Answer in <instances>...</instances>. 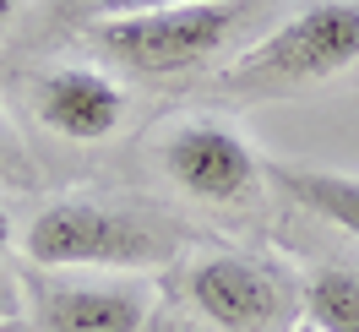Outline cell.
Here are the masks:
<instances>
[{
	"label": "cell",
	"instance_id": "5bb4252c",
	"mask_svg": "<svg viewBox=\"0 0 359 332\" xmlns=\"http://www.w3.org/2000/svg\"><path fill=\"white\" fill-rule=\"evenodd\" d=\"M289 332H316V327H305V321H299V327H289Z\"/></svg>",
	"mask_w": 359,
	"mask_h": 332
},
{
	"label": "cell",
	"instance_id": "5b68a950",
	"mask_svg": "<svg viewBox=\"0 0 359 332\" xmlns=\"http://www.w3.org/2000/svg\"><path fill=\"white\" fill-rule=\"evenodd\" d=\"M158 164H163L175 191H185L202 207H240L267 180V164L245 142V131L218 120V114L175 120L158 142Z\"/></svg>",
	"mask_w": 359,
	"mask_h": 332
},
{
	"label": "cell",
	"instance_id": "9c48e42d",
	"mask_svg": "<svg viewBox=\"0 0 359 332\" xmlns=\"http://www.w3.org/2000/svg\"><path fill=\"white\" fill-rule=\"evenodd\" d=\"M299 321L316 332H359V267H316L299 284Z\"/></svg>",
	"mask_w": 359,
	"mask_h": 332
},
{
	"label": "cell",
	"instance_id": "6da1fadb",
	"mask_svg": "<svg viewBox=\"0 0 359 332\" xmlns=\"http://www.w3.org/2000/svg\"><path fill=\"white\" fill-rule=\"evenodd\" d=\"M17 245L39 272H153L175 262V240L153 218L93 197H60L39 207Z\"/></svg>",
	"mask_w": 359,
	"mask_h": 332
},
{
	"label": "cell",
	"instance_id": "8fae6325",
	"mask_svg": "<svg viewBox=\"0 0 359 332\" xmlns=\"http://www.w3.org/2000/svg\"><path fill=\"white\" fill-rule=\"evenodd\" d=\"M6 175H27V164H22V147H17L11 126H6V114H0V180Z\"/></svg>",
	"mask_w": 359,
	"mask_h": 332
},
{
	"label": "cell",
	"instance_id": "8992f818",
	"mask_svg": "<svg viewBox=\"0 0 359 332\" xmlns=\"http://www.w3.org/2000/svg\"><path fill=\"white\" fill-rule=\"evenodd\" d=\"M27 305L39 332H142L158 288L147 272H33Z\"/></svg>",
	"mask_w": 359,
	"mask_h": 332
},
{
	"label": "cell",
	"instance_id": "277c9868",
	"mask_svg": "<svg viewBox=\"0 0 359 332\" xmlns=\"http://www.w3.org/2000/svg\"><path fill=\"white\" fill-rule=\"evenodd\" d=\"M185 300L218 332L299 327V278L262 251H207L185 267Z\"/></svg>",
	"mask_w": 359,
	"mask_h": 332
},
{
	"label": "cell",
	"instance_id": "3957f363",
	"mask_svg": "<svg viewBox=\"0 0 359 332\" xmlns=\"http://www.w3.org/2000/svg\"><path fill=\"white\" fill-rule=\"evenodd\" d=\"M250 11H256V0H202V6H169V11L93 17L88 39L104 49V60L136 71V77H185V71L218 60Z\"/></svg>",
	"mask_w": 359,
	"mask_h": 332
},
{
	"label": "cell",
	"instance_id": "7c38bea8",
	"mask_svg": "<svg viewBox=\"0 0 359 332\" xmlns=\"http://www.w3.org/2000/svg\"><path fill=\"white\" fill-rule=\"evenodd\" d=\"M11 245H17V223H11V213L0 207V262L11 256Z\"/></svg>",
	"mask_w": 359,
	"mask_h": 332
},
{
	"label": "cell",
	"instance_id": "4fadbf2b",
	"mask_svg": "<svg viewBox=\"0 0 359 332\" xmlns=\"http://www.w3.org/2000/svg\"><path fill=\"white\" fill-rule=\"evenodd\" d=\"M22 6H27V0H0V33H6V27L22 17Z\"/></svg>",
	"mask_w": 359,
	"mask_h": 332
},
{
	"label": "cell",
	"instance_id": "30bf717a",
	"mask_svg": "<svg viewBox=\"0 0 359 332\" xmlns=\"http://www.w3.org/2000/svg\"><path fill=\"white\" fill-rule=\"evenodd\" d=\"M169 6H202V0H88V17H131V11H169Z\"/></svg>",
	"mask_w": 359,
	"mask_h": 332
},
{
	"label": "cell",
	"instance_id": "9a60e30c",
	"mask_svg": "<svg viewBox=\"0 0 359 332\" xmlns=\"http://www.w3.org/2000/svg\"><path fill=\"white\" fill-rule=\"evenodd\" d=\"M0 332H17V327H0Z\"/></svg>",
	"mask_w": 359,
	"mask_h": 332
},
{
	"label": "cell",
	"instance_id": "ba28073f",
	"mask_svg": "<svg viewBox=\"0 0 359 332\" xmlns=\"http://www.w3.org/2000/svg\"><path fill=\"white\" fill-rule=\"evenodd\" d=\"M267 180L278 191H289L305 213L359 240V175L327 169V164H267Z\"/></svg>",
	"mask_w": 359,
	"mask_h": 332
},
{
	"label": "cell",
	"instance_id": "52a82bcc",
	"mask_svg": "<svg viewBox=\"0 0 359 332\" xmlns=\"http://www.w3.org/2000/svg\"><path fill=\"white\" fill-rule=\"evenodd\" d=\"M33 120L71 147H98L126 126V88L104 66H49L27 82Z\"/></svg>",
	"mask_w": 359,
	"mask_h": 332
},
{
	"label": "cell",
	"instance_id": "7a4b0ae2",
	"mask_svg": "<svg viewBox=\"0 0 359 332\" xmlns=\"http://www.w3.org/2000/svg\"><path fill=\"white\" fill-rule=\"evenodd\" d=\"M359 66V0H311L229 66V88L289 98Z\"/></svg>",
	"mask_w": 359,
	"mask_h": 332
}]
</instances>
